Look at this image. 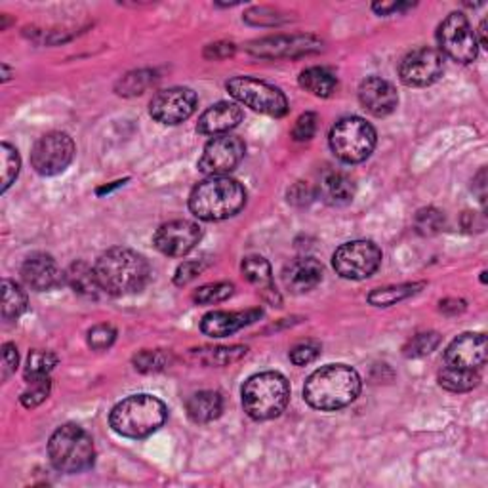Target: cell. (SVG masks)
I'll use <instances>...</instances> for the list:
<instances>
[{
    "label": "cell",
    "instance_id": "obj_1",
    "mask_svg": "<svg viewBox=\"0 0 488 488\" xmlns=\"http://www.w3.org/2000/svg\"><path fill=\"white\" fill-rule=\"evenodd\" d=\"M361 393V376L348 365H327L315 370L303 385V399L307 405L334 413L350 406Z\"/></svg>",
    "mask_w": 488,
    "mask_h": 488
},
{
    "label": "cell",
    "instance_id": "obj_2",
    "mask_svg": "<svg viewBox=\"0 0 488 488\" xmlns=\"http://www.w3.org/2000/svg\"><path fill=\"white\" fill-rule=\"evenodd\" d=\"M96 275L109 296H128L144 290L151 279V267L144 256L122 247H114L98 258Z\"/></svg>",
    "mask_w": 488,
    "mask_h": 488
},
{
    "label": "cell",
    "instance_id": "obj_3",
    "mask_svg": "<svg viewBox=\"0 0 488 488\" xmlns=\"http://www.w3.org/2000/svg\"><path fill=\"white\" fill-rule=\"evenodd\" d=\"M247 204V191L225 176H210L204 179L189 195V210L199 220L222 222L239 214Z\"/></svg>",
    "mask_w": 488,
    "mask_h": 488
},
{
    "label": "cell",
    "instance_id": "obj_4",
    "mask_svg": "<svg viewBox=\"0 0 488 488\" xmlns=\"http://www.w3.org/2000/svg\"><path fill=\"white\" fill-rule=\"evenodd\" d=\"M169 416L166 405L153 395H130L111 410V429L126 439H146L161 429Z\"/></svg>",
    "mask_w": 488,
    "mask_h": 488
},
{
    "label": "cell",
    "instance_id": "obj_5",
    "mask_svg": "<svg viewBox=\"0 0 488 488\" xmlns=\"http://www.w3.org/2000/svg\"><path fill=\"white\" fill-rule=\"evenodd\" d=\"M290 401L288 380L279 372L254 374L242 385V406L256 421L279 418Z\"/></svg>",
    "mask_w": 488,
    "mask_h": 488
},
{
    "label": "cell",
    "instance_id": "obj_6",
    "mask_svg": "<svg viewBox=\"0 0 488 488\" xmlns=\"http://www.w3.org/2000/svg\"><path fill=\"white\" fill-rule=\"evenodd\" d=\"M48 456L52 466L61 473H83L94 464V441L83 428L66 423L50 437Z\"/></svg>",
    "mask_w": 488,
    "mask_h": 488
},
{
    "label": "cell",
    "instance_id": "obj_7",
    "mask_svg": "<svg viewBox=\"0 0 488 488\" xmlns=\"http://www.w3.org/2000/svg\"><path fill=\"white\" fill-rule=\"evenodd\" d=\"M328 144L334 155L345 164L366 161L376 147V130L361 117H345L332 126Z\"/></svg>",
    "mask_w": 488,
    "mask_h": 488
},
{
    "label": "cell",
    "instance_id": "obj_8",
    "mask_svg": "<svg viewBox=\"0 0 488 488\" xmlns=\"http://www.w3.org/2000/svg\"><path fill=\"white\" fill-rule=\"evenodd\" d=\"M227 92L239 104L258 111L267 117H285L288 113L287 96L279 88L267 84L264 81L252 79V76H235L227 83Z\"/></svg>",
    "mask_w": 488,
    "mask_h": 488
},
{
    "label": "cell",
    "instance_id": "obj_9",
    "mask_svg": "<svg viewBox=\"0 0 488 488\" xmlns=\"http://www.w3.org/2000/svg\"><path fill=\"white\" fill-rule=\"evenodd\" d=\"M382 264V250L372 240L345 242L334 252L332 265L336 273L350 280H363L378 272Z\"/></svg>",
    "mask_w": 488,
    "mask_h": 488
},
{
    "label": "cell",
    "instance_id": "obj_10",
    "mask_svg": "<svg viewBox=\"0 0 488 488\" xmlns=\"http://www.w3.org/2000/svg\"><path fill=\"white\" fill-rule=\"evenodd\" d=\"M441 54L448 56L458 63H471L477 58L479 44L468 18L460 12H453L437 31Z\"/></svg>",
    "mask_w": 488,
    "mask_h": 488
},
{
    "label": "cell",
    "instance_id": "obj_11",
    "mask_svg": "<svg viewBox=\"0 0 488 488\" xmlns=\"http://www.w3.org/2000/svg\"><path fill=\"white\" fill-rule=\"evenodd\" d=\"M75 157V141L66 132H50L36 141L31 151V164L36 174L58 176Z\"/></svg>",
    "mask_w": 488,
    "mask_h": 488
},
{
    "label": "cell",
    "instance_id": "obj_12",
    "mask_svg": "<svg viewBox=\"0 0 488 488\" xmlns=\"http://www.w3.org/2000/svg\"><path fill=\"white\" fill-rule=\"evenodd\" d=\"M244 159V144L237 136H214L204 146L199 170L207 176H225L233 172Z\"/></svg>",
    "mask_w": 488,
    "mask_h": 488
},
{
    "label": "cell",
    "instance_id": "obj_13",
    "mask_svg": "<svg viewBox=\"0 0 488 488\" xmlns=\"http://www.w3.org/2000/svg\"><path fill=\"white\" fill-rule=\"evenodd\" d=\"M445 73V58L439 50L416 48L406 54L399 66L403 84L410 88H423L437 83Z\"/></svg>",
    "mask_w": 488,
    "mask_h": 488
},
{
    "label": "cell",
    "instance_id": "obj_14",
    "mask_svg": "<svg viewBox=\"0 0 488 488\" xmlns=\"http://www.w3.org/2000/svg\"><path fill=\"white\" fill-rule=\"evenodd\" d=\"M197 111V94L191 88L176 86L161 92L151 99L149 113L161 124L176 126L187 121Z\"/></svg>",
    "mask_w": 488,
    "mask_h": 488
},
{
    "label": "cell",
    "instance_id": "obj_15",
    "mask_svg": "<svg viewBox=\"0 0 488 488\" xmlns=\"http://www.w3.org/2000/svg\"><path fill=\"white\" fill-rule=\"evenodd\" d=\"M202 239V231L195 222L174 220L157 229L153 244L155 248L170 258H184Z\"/></svg>",
    "mask_w": 488,
    "mask_h": 488
},
{
    "label": "cell",
    "instance_id": "obj_16",
    "mask_svg": "<svg viewBox=\"0 0 488 488\" xmlns=\"http://www.w3.org/2000/svg\"><path fill=\"white\" fill-rule=\"evenodd\" d=\"M323 48V43L311 35L296 36H272L250 44V54L258 58H296L303 54H313Z\"/></svg>",
    "mask_w": 488,
    "mask_h": 488
},
{
    "label": "cell",
    "instance_id": "obj_17",
    "mask_svg": "<svg viewBox=\"0 0 488 488\" xmlns=\"http://www.w3.org/2000/svg\"><path fill=\"white\" fill-rule=\"evenodd\" d=\"M21 279L31 290L48 292L58 288L66 280V273H61V269L52 256L36 252L23 262Z\"/></svg>",
    "mask_w": 488,
    "mask_h": 488
},
{
    "label": "cell",
    "instance_id": "obj_18",
    "mask_svg": "<svg viewBox=\"0 0 488 488\" xmlns=\"http://www.w3.org/2000/svg\"><path fill=\"white\" fill-rule=\"evenodd\" d=\"M486 363V336L481 332H468L458 336L445 351V365L479 370Z\"/></svg>",
    "mask_w": 488,
    "mask_h": 488
},
{
    "label": "cell",
    "instance_id": "obj_19",
    "mask_svg": "<svg viewBox=\"0 0 488 488\" xmlns=\"http://www.w3.org/2000/svg\"><path fill=\"white\" fill-rule=\"evenodd\" d=\"M358 101L363 109H366L374 117H385L395 111L399 104V96L391 83L380 79V76H370L361 86H358Z\"/></svg>",
    "mask_w": 488,
    "mask_h": 488
},
{
    "label": "cell",
    "instance_id": "obj_20",
    "mask_svg": "<svg viewBox=\"0 0 488 488\" xmlns=\"http://www.w3.org/2000/svg\"><path fill=\"white\" fill-rule=\"evenodd\" d=\"M262 317L260 310L248 311H212L201 320V330L210 338H225L240 328L256 323Z\"/></svg>",
    "mask_w": 488,
    "mask_h": 488
},
{
    "label": "cell",
    "instance_id": "obj_21",
    "mask_svg": "<svg viewBox=\"0 0 488 488\" xmlns=\"http://www.w3.org/2000/svg\"><path fill=\"white\" fill-rule=\"evenodd\" d=\"M325 269L319 260L303 256V258L292 260L282 269V282L294 294H303L313 290L323 280Z\"/></svg>",
    "mask_w": 488,
    "mask_h": 488
},
{
    "label": "cell",
    "instance_id": "obj_22",
    "mask_svg": "<svg viewBox=\"0 0 488 488\" xmlns=\"http://www.w3.org/2000/svg\"><path fill=\"white\" fill-rule=\"evenodd\" d=\"M242 121V109L233 101H220L201 114L197 130L204 136H224Z\"/></svg>",
    "mask_w": 488,
    "mask_h": 488
},
{
    "label": "cell",
    "instance_id": "obj_23",
    "mask_svg": "<svg viewBox=\"0 0 488 488\" xmlns=\"http://www.w3.org/2000/svg\"><path fill=\"white\" fill-rule=\"evenodd\" d=\"M240 269H242V275L247 277V280L252 287L258 288L262 298L267 303H272L273 307H280V303H282L280 294L275 288L272 265H269V262L265 258H262V256H248V258L242 260Z\"/></svg>",
    "mask_w": 488,
    "mask_h": 488
},
{
    "label": "cell",
    "instance_id": "obj_24",
    "mask_svg": "<svg viewBox=\"0 0 488 488\" xmlns=\"http://www.w3.org/2000/svg\"><path fill=\"white\" fill-rule=\"evenodd\" d=\"M320 195L332 207H343L355 197V182L348 174L328 170L320 179Z\"/></svg>",
    "mask_w": 488,
    "mask_h": 488
},
{
    "label": "cell",
    "instance_id": "obj_25",
    "mask_svg": "<svg viewBox=\"0 0 488 488\" xmlns=\"http://www.w3.org/2000/svg\"><path fill=\"white\" fill-rule=\"evenodd\" d=\"M224 410V399L217 391H199L189 397L187 416L195 423H210L220 418Z\"/></svg>",
    "mask_w": 488,
    "mask_h": 488
},
{
    "label": "cell",
    "instance_id": "obj_26",
    "mask_svg": "<svg viewBox=\"0 0 488 488\" xmlns=\"http://www.w3.org/2000/svg\"><path fill=\"white\" fill-rule=\"evenodd\" d=\"M66 285H69L76 294L86 298H98L99 294H104L101 288L96 269L90 267L84 262H75L66 272Z\"/></svg>",
    "mask_w": 488,
    "mask_h": 488
},
{
    "label": "cell",
    "instance_id": "obj_27",
    "mask_svg": "<svg viewBox=\"0 0 488 488\" xmlns=\"http://www.w3.org/2000/svg\"><path fill=\"white\" fill-rule=\"evenodd\" d=\"M300 86L317 98H330L338 90V79L325 67H310L300 75Z\"/></svg>",
    "mask_w": 488,
    "mask_h": 488
},
{
    "label": "cell",
    "instance_id": "obj_28",
    "mask_svg": "<svg viewBox=\"0 0 488 488\" xmlns=\"http://www.w3.org/2000/svg\"><path fill=\"white\" fill-rule=\"evenodd\" d=\"M481 378L477 370H468V368H458V366H448L445 365L439 372V385L453 393H466L471 391L479 385Z\"/></svg>",
    "mask_w": 488,
    "mask_h": 488
},
{
    "label": "cell",
    "instance_id": "obj_29",
    "mask_svg": "<svg viewBox=\"0 0 488 488\" xmlns=\"http://www.w3.org/2000/svg\"><path fill=\"white\" fill-rule=\"evenodd\" d=\"M421 288H426V282H406V285L376 288L368 294V303L376 307H390L410 296H416L418 292H421Z\"/></svg>",
    "mask_w": 488,
    "mask_h": 488
},
{
    "label": "cell",
    "instance_id": "obj_30",
    "mask_svg": "<svg viewBox=\"0 0 488 488\" xmlns=\"http://www.w3.org/2000/svg\"><path fill=\"white\" fill-rule=\"evenodd\" d=\"M247 348L244 345H227V348H201L193 350V357L197 358L199 363L207 366H229L247 355Z\"/></svg>",
    "mask_w": 488,
    "mask_h": 488
},
{
    "label": "cell",
    "instance_id": "obj_31",
    "mask_svg": "<svg viewBox=\"0 0 488 488\" xmlns=\"http://www.w3.org/2000/svg\"><path fill=\"white\" fill-rule=\"evenodd\" d=\"M25 310H28V294L18 285V282L4 279L3 280V319L16 320Z\"/></svg>",
    "mask_w": 488,
    "mask_h": 488
},
{
    "label": "cell",
    "instance_id": "obj_32",
    "mask_svg": "<svg viewBox=\"0 0 488 488\" xmlns=\"http://www.w3.org/2000/svg\"><path fill=\"white\" fill-rule=\"evenodd\" d=\"M58 365V357L52 351H31L28 357V366H25V380H43L50 378V372H52Z\"/></svg>",
    "mask_w": 488,
    "mask_h": 488
},
{
    "label": "cell",
    "instance_id": "obj_33",
    "mask_svg": "<svg viewBox=\"0 0 488 488\" xmlns=\"http://www.w3.org/2000/svg\"><path fill=\"white\" fill-rule=\"evenodd\" d=\"M235 287L231 282H212V285H204L193 294V302L201 305H212L229 300L233 296Z\"/></svg>",
    "mask_w": 488,
    "mask_h": 488
},
{
    "label": "cell",
    "instance_id": "obj_34",
    "mask_svg": "<svg viewBox=\"0 0 488 488\" xmlns=\"http://www.w3.org/2000/svg\"><path fill=\"white\" fill-rule=\"evenodd\" d=\"M439 343H441V336L437 332H421V334H416L414 338L408 340V343L403 348V353L405 357H413V358L426 357L439 348Z\"/></svg>",
    "mask_w": 488,
    "mask_h": 488
},
{
    "label": "cell",
    "instance_id": "obj_35",
    "mask_svg": "<svg viewBox=\"0 0 488 488\" xmlns=\"http://www.w3.org/2000/svg\"><path fill=\"white\" fill-rule=\"evenodd\" d=\"M0 166H3V193L8 191V187L16 182L20 174V155L18 151L10 144L0 146Z\"/></svg>",
    "mask_w": 488,
    "mask_h": 488
},
{
    "label": "cell",
    "instance_id": "obj_36",
    "mask_svg": "<svg viewBox=\"0 0 488 488\" xmlns=\"http://www.w3.org/2000/svg\"><path fill=\"white\" fill-rule=\"evenodd\" d=\"M28 383V390L21 393V405L25 408H35L48 399L50 390H52V382H50V378L33 380Z\"/></svg>",
    "mask_w": 488,
    "mask_h": 488
},
{
    "label": "cell",
    "instance_id": "obj_37",
    "mask_svg": "<svg viewBox=\"0 0 488 488\" xmlns=\"http://www.w3.org/2000/svg\"><path fill=\"white\" fill-rule=\"evenodd\" d=\"M169 363H170V357L164 351H141L139 355L134 357L136 370L146 372V374L164 370L169 366Z\"/></svg>",
    "mask_w": 488,
    "mask_h": 488
},
{
    "label": "cell",
    "instance_id": "obj_38",
    "mask_svg": "<svg viewBox=\"0 0 488 488\" xmlns=\"http://www.w3.org/2000/svg\"><path fill=\"white\" fill-rule=\"evenodd\" d=\"M320 350H323V345H320L317 340L300 342L290 350V361L296 366H307L320 355Z\"/></svg>",
    "mask_w": 488,
    "mask_h": 488
},
{
    "label": "cell",
    "instance_id": "obj_39",
    "mask_svg": "<svg viewBox=\"0 0 488 488\" xmlns=\"http://www.w3.org/2000/svg\"><path fill=\"white\" fill-rule=\"evenodd\" d=\"M117 340V330L111 325H96L94 328L88 330V345L94 351H104Z\"/></svg>",
    "mask_w": 488,
    "mask_h": 488
},
{
    "label": "cell",
    "instance_id": "obj_40",
    "mask_svg": "<svg viewBox=\"0 0 488 488\" xmlns=\"http://www.w3.org/2000/svg\"><path fill=\"white\" fill-rule=\"evenodd\" d=\"M414 224H416V229L420 231L421 235H433V233H439V231L443 229L445 217L439 210L426 209V210L418 212Z\"/></svg>",
    "mask_w": 488,
    "mask_h": 488
},
{
    "label": "cell",
    "instance_id": "obj_41",
    "mask_svg": "<svg viewBox=\"0 0 488 488\" xmlns=\"http://www.w3.org/2000/svg\"><path fill=\"white\" fill-rule=\"evenodd\" d=\"M151 83V73L149 71H138L132 75H126L124 81H121L119 94L122 96H136L141 94Z\"/></svg>",
    "mask_w": 488,
    "mask_h": 488
},
{
    "label": "cell",
    "instance_id": "obj_42",
    "mask_svg": "<svg viewBox=\"0 0 488 488\" xmlns=\"http://www.w3.org/2000/svg\"><path fill=\"white\" fill-rule=\"evenodd\" d=\"M317 130V114L315 113H303L302 117L294 124L292 138L296 141H307L315 136Z\"/></svg>",
    "mask_w": 488,
    "mask_h": 488
},
{
    "label": "cell",
    "instance_id": "obj_43",
    "mask_svg": "<svg viewBox=\"0 0 488 488\" xmlns=\"http://www.w3.org/2000/svg\"><path fill=\"white\" fill-rule=\"evenodd\" d=\"M207 267L202 262H184L182 265H179L176 269V275H174V282L177 287H185L189 285L191 280H195L201 273H202V269Z\"/></svg>",
    "mask_w": 488,
    "mask_h": 488
},
{
    "label": "cell",
    "instance_id": "obj_44",
    "mask_svg": "<svg viewBox=\"0 0 488 488\" xmlns=\"http://www.w3.org/2000/svg\"><path fill=\"white\" fill-rule=\"evenodd\" d=\"M18 363H20V355H18V348L14 343H4L3 345V366H0V378H3V382H8V378L14 374L16 368H18Z\"/></svg>",
    "mask_w": 488,
    "mask_h": 488
},
{
    "label": "cell",
    "instance_id": "obj_45",
    "mask_svg": "<svg viewBox=\"0 0 488 488\" xmlns=\"http://www.w3.org/2000/svg\"><path fill=\"white\" fill-rule=\"evenodd\" d=\"M233 52H235L233 44L217 43V44H210L207 48V52H204V56H207L209 59H222V58H227V56H233Z\"/></svg>",
    "mask_w": 488,
    "mask_h": 488
},
{
    "label": "cell",
    "instance_id": "obj_46",
    "mask_svg": "<svg viewBox=\"0 0 488 488\" xmlns=\"http://www.w3.org/2000/svg\"><path fill=\"white\" fill-rule=\"evenodd\" d=\"M413 4H405V3H374L372 4V10L376 12L378 16H391L395 12H403L410 8Z\"/></svg>",
    "mask_w": 488,
    "mask_h": 488
},
{
    "label": "cell",
    "instance_id": "obj_47",
    "mask_svg": "<svg viewBox=\"0 0 488 488\" xmlns=\"http://www.w3.org/2000/svg\"><path fill=\"white\" fill-rule=\"evenodd\" d=\"M466 310V303L461 300H445L441 302V311L443 313H461Z\"/></svg>",
    "mask_w": 488,
    "mask_h": 488
},
{
    "label": "cell",
    "instance_id": "obj_48",
    "mask_svg": "<svg viewBox=\"0 0 488 488\" xmlns=\"http://www.w3.org/2000/svg\"><path fill=\"white\" fill-rule=\"evenodd\" d=\"M479 46H483V48H486V44H488V41H486V21H481V28H479V43H477Z\"/></svg>",
    "mask_w": 488,
    "mask_h": 488
},
{
    "label": "cell",
    "instance_id": "obj_49",
    "mask_svg": "<svg viewBox=\"0 0 488 488\" xmlns=\"http://www.w3.org/2000/svg\"><path fill=\"white\" fill-rule=\"evenodd\" d=\"M3 73H4V76H3V81H8V79H10V69H8L6 66H3Z\"/></svg>",
    "mask_w": 488,
    "mask_h": 488
}]
</instances>
